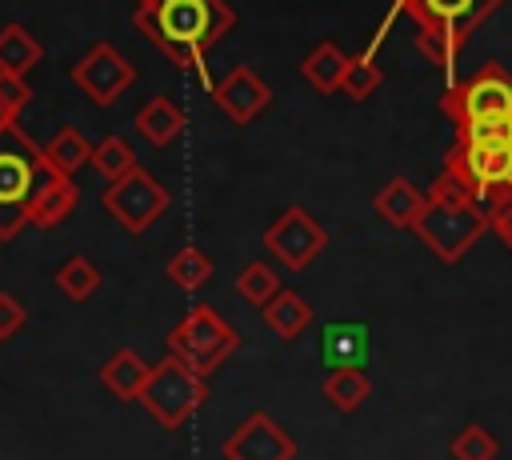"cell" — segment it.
<instances>
[{
    "instance_id": "cell-1",
    "label": "cell",
    "mask_w": 512,
    "mask_h": 460,
    "mask_svg": "<svg viewBox=\"0 0 512 460\" xmlns=\"http://www.w3.org/2000/svg\"><path fill=\"white\" fill-rule=\"evenodd\" d=\"M132 24L176 68H192L204 76V56L216 40L232 32L236 12L224 0H152L136 4Z\"/></svg>"
},
{
    "instance_id": "cell-2",
    "label": "cell",
    "mask_w": 512,
    "mask_h": 460,
    "mask_svg": "<svg viewBox=\"0 0 512 460\" xmlns=\"http://www.w3.org/2000/svg\"><path fill=\"white\" fill-rule=\"evenodd\" d=\"M416 240L440 260V264H456L464 260V252L488 232V208L480 200H472L464 188H456L444 172L440 180L428 188L424 208L412 224Z\"/></svg>"
},
{
    "instance_id": "cell-3",
    "label": "cell",
    "mask_w": 512,
    "mask_h": 460,
    "mask_svg": "<svg viewBox=\"0 0 512 460\" xmlns=\"http://www.w3.org/2000/svg\"><path fill=\"white\" fill-rule=\"evenodd\" d=\"M500 4H504V0H396L392 12L412 16V24H416V48H420L440 72H448V84H452L460 48L468 44V36H472Z\"/></svg>"
},
{
    "instance_id": "cell-4",
    "label": "cell",
    "mask_w": 512,
    "mask_h": 460,
    "mask_svg": "<svg viewBox=\"0 0 512 460\" xmlns=\"http://www.w3.org/2000/svg\"><path fill=\"white\" fill-rule=\"evenodd\" d=\"M44 148L20 128L4 124L0 128V240H16L20 228L28 224V200L48 176Z\"/></svg>"
},
{
    "instance_id": "cell-5",
    "label": "cell",
    "mask_w": 512,
    "mask_h": 460,
    "mask_svg": "<svg viewBox=\"0 0 512 460\" xmlns=\"http://www.w3.org/2000/svg\"><path fill=\"white\" fill-rule=\"evenodd\" d=\"M444 176L488 208L500 192L512 188V140H480L456 132V144L444 152Z\"/></svg>"
},
{
    "instance_id": "cell-6",
    "label": "cell",
    "mask_w": 512,
    "mask_h": 460,
    "mask_svg": "<svg viewBox=\"0 0 512 460\" xmlns=\"http://www.w3.org/2000/svg\"><path fill=\"white\" fill-rule=\"evenodd\" d=\"M204 400H208V380L196 368H188L180 356H172V352L160 364H152V372H148V380L140 388L144 412L160 428H168V432H176L180 424H188L200 412Z\"/></svg>"
},
{
    "instance_id": "cell-7",
    "label": "cell",
    "mask_w": 512,
    "mask_h": 460,
    "mask_svg": "<svg viewBox=\"0 0 512 460\" xmlns=\"http://www.w3.org/2000/svg\"><path fill=\"white\" fill-rule=\"evenodd\" d=\"M236 348H240V332L212 304H192L188 316L168 332V352L180 356L200 376H212Z\"/></svg>"
},
{
    "instance_id": "cell-8",
    "label": "cell",
    "mask_w": 512,
    "mask_h": 460,
    "mask_svg": "<svg viewBox=\"0 0 512 460\" xmlns=\"http://www.w3.org/2000/svg\"><path fill=\"white\" fill-rule=\"evenodd\" d=\"M440 112H444L452 124L512 116V72H504L500 64H484L476 76L444 84V92H440Z\"/></svg>"
},
{
    "instance_id": "cell-9",
    "label": "cell",
    "mask_w": 512,
    "mask_h": 460,
    "mask_svg": "<svg viewBox=\"0 0 512 460\" xmlns=\"http://www.w3.org/2000/svg\"><path fill=\"white\" fill-rule=\"evenodd\" d=\"M100 204L112 212V220H116L124 232L136 236V232H148V228L168 212L172 196H168V188H164L152 172H144V168L136 164V168L124 172L120 180H108Z\"/></svg>"
},
{
    "instance_id": "cell-10",
    "label": "cell",
    "mask_w": 512,
    "mask_h": 460,
    "mask_svg": "<svg viewBox=\"0 0 512 460\" xmlns=\"http://www.w3.org/2000/svg\"><path fill=\"white\" fill-rule=\"evenodd\" d=\"M264 248L288 268V272H304L324 248H328V228L300 204L284 208L268 228H264Z\"/></svg>"
},
{
    "instance_id": "cell-11",
    "label": "cell",
    "mask_w": 512,
    "mask_h": 460,
    "mask_svg": "<svg viewBox=\"0 0 512 460\" xmlns=\"http://www.w3.org/2000/svg\"><path fill=\"white\" fill-rule=\"evenodd\" d=\"M72 84L96 104V108H108V104H116L128 88H132V80H136V68L120 56V48L116 44H108V40H96L76 64H72Z\"/></svg>"
},
{
    "instance_id": "cell-12",
    "label": "cell",
    "mask_w": 512,
    "mask_h": 460,
    "mask_svg": "<svg viewBox=\"0 0 512 460\" xmlns=\"http://www.w3.org/2000/svg\"><path fill=\"white\" fill-rule=\"evenodd\" d=\"M224 460H296V440L268 416V412H248L232 436L220 444Z\"/></svg>"
},
{
    "instance_id": "cell-13",
    "label": "cell",
    "mask_w": 512,
    "mask_h": 460,
    "mask_svg": "<svg viewBox=\"0 0 512 460\" xmlns=\"http://www.w3.org/2000/svg\"><path fill=\"white\" fill-rule=\"evenodd\" d=\"M212 100L232 124H252L272 104V88L248 64H236L220 84H212Z\"/></svg>"
},
{
    "instance_id": "cell-14",
    "label": "cell",
    "mask_w": 512,
    "mask_h": 460,
    "mask_svg": "<svg viewBox=\"0 0 512 460\" xmlns=\"http://www.w3.org/2000/svg\"><path fill=\"white\" fill-rule=\"evenodd\" d=\"M372 340L364 320H328L320 328V360L324 368H368Z\"/></svg>"
},
{
    "instance_id": "cell-15",
    "label": "cell",
    "mask_w": 512,
    "mask_h": 460,
    "mask_svg": "<svg viewBox=\"0 0 512 460\" xmlns=\"http://www.w3.org/2000/svg\"><path fill=\"white\" fill-rule=\"evenodd\" d=\"M76 200H80V188L72 184V176L48 172L44 184H40V188L32 192V200H28V224L48 232V228H56V224H64V220L72 216Z\"/></svg>"
},
{
    "instance_id": "cell-16",
    "label": "cell",
    "mask_w": 512,
    "mask_h": 460,
    "mask_svg": "<svg viewBox=\"0 0 512 460\" xmlns=\"http://www.w3.org/2000/svg\"><path fill=\"white\" fill-rule=\"evenodd\" d=\"M424 196H428V192H420L408 176H392V180L376 192L372 208H376V216L388 220L392 228H412L416 216H420V208H424Z\"/></svg>"
},
{
    "instance_id": "cell-17",
    "label": "cell",
    "mask_w": 512,
    "mask_h": 460,
    "mask_svg": "<svg viewBox=\"0 0 512 460\" xmlns=\"http://www.w3.org/2000/svg\"><path fill=\"white\" fill-rule=\"evenodd\" d=\"M348 52L336 44V40H320L304 60H300V76L320 92V96H332V92H340V80H344V72H348Z\"/></svg>"
},
{
    "instance_id": "cell-18",
    "label": "cell",
    "mask_w": 512,
    "mask_h": 460,
    "mask_svg": "<svg viewBox=\"0 0 512 460\" xmlns=\"http://www.w3.org/2000/svg\"><path fill=\"white\" fill-rule=\"evenodd\" d=\"M148 372H152V364H144L132 348H116V352L100 364V380H104V388H108L116 400H140V388H144Z\"/></svg>"
},
{
    "instance_id": "cell-19",
    "label": "cell",
    "mask_w": 512,
    "mask_h": 460,
    "mask_svg": "<svg viewBox=\"0 0 512 460\" xmlns=\"http://www.w3.org/2000/svg\"><path fill=\"white\" fill-rule=\"evenodd\" d=\"M260 316H264V324L280 336V340H296L308 324H312V304L300 296V292H292V288H280L264 308H260Z\"/></svg>"
},
{
    "instance_id": "cell-20",
    "label": "cell",
    "mask_w": 512,
    "mask_h": 460,
    "mask_svg": "<svg viewBox=\"0 0 512 460\" xmlns=\"http://www.w3.org/2000/svg\"><path fill=\"white\" fill-rule=\"evenodd\" d=\"M136 132H140L152 148H168V144L184 132V112H180L168 96H152V100L136 112Z\"/></svg>"
},
{
    "instance_id": "cell-21",
    "label": "cell",
    "mask_w": 512,
    "mask_h": 460,
    "mask_svg": "<svg viewBox=\"0 0 512 460\" xmlns=\"http://www.w3.org/2000/svg\"><path fill=\"white\" fill-rule=\"evenodd\" d=\"M320 392L336 412H356L372 396V380L364 368H328Z\"/></svg>"
},
{
    "instance_id": "cell-22",
    "label": "cell",
    "mask_w": 512,
    "mask_h": 460,
    "mask_svg": "<svg viewBox=\"0 0 512 460\" xmlns=\"http://www.w3.org/2000/svg\"><path fill=\"white\" fill-rule=\"evenodd\" d=\"M40 56H44V48L24 24H4L0 28V72L28 76L40 64Z\"/></svg>"
},
{
    "instance_id": "cell-23",
    "label": "cell",
    "mask_w": 512,
    "mask_h": 460,
    "mask_svg": "<svg viewBox=\"0 0 512 460\" xmlns=\"http://www.w3.org/2000/svg\"><path fill=\"white\" fill-rule=\"evenodd\" d=\"M164 276H168L180 292H196V288H204V284L212 280V256H208L204 248H196V244H184V248H176V252L168 256Z\"/></svg>"
},
{
    "instance_id": "cell-24",
    "label": "cell",
    "mask_w": 512,
    "mask_h": 460,
    "mask_svg": "<svg viewBox=\"0 0 512 460\" xmlns=\"http://www.w3.org/2000/svg\"><path fill=\"white\" fill-rule=\"evenodd\" d=\"M88 156H92V144L80 136V128H60V132L44 144V160H48V168L60 172V176H76V172L88 164Z\"/></svg>"
},
{
    "instance_id": "cell-25",
    "label": "cell",
    "mask_w": 512,
    "mask_h": 460,
    "mask_svg": "<svg viewBox=\"0 0 512 460\" xmlns=\"http://www.w3.org/2000/svg\"><path fill=\"white\" fill-rule=\"evenodd\" d=\"M56 288L68 296V300H88L96 288H100V268L88 260V256H68L60 268H56Z\"/></svg>"
},
{
    "instance_id": "cell-26",
    "label": "cell",
    "mask_w": 512,
    "mask_h": 460,
    "mask_svg": "<svg viewBox=\"0 0 512 460\" xmlns=\"http://www.w3.org/2000/svg\"><path fill=\"white\" fill-rule=\"evenodd\" d=\"M88 164H92L104 180H120L124 172L136 168V152H132V144H128L124 136H104L100 144H92Z\"/></svg>"
},
{
    "instance_id": "cell-27",
    "label": "cell",
    "mask_w": 512,
    "mask_h": 460,
    "mask_svg": "<svg viewBox=\"0 0 512 460\" xmlns=\"http://www.w3.org/2000/svg\"><path fill=\"white\" fill-rule=\"evenodd\" d=\"M280 288H284V284H280V276H276L264 260L244 264V268H240V276H236V292H240V300H244V304H252V308H264Z\"/></svg>"
},
{
    "instance_id": "cell-28",
    "label": "cell",
    "mask_w": 512,
    "mask_h": 460,
    "mask_svg": "<svg viewBox=\"0 0 512 460\" xmlns=\"http://www.w3.org/2000/svg\"><path fill=\"white\" fill-rule=\"evenodd\" d=\"M448 452H452V460H496L500 456V440L484 424H464L448 440Z\"/></svg>"
},
{
    "instance_id": "cell-29",
    "label": "cell",
    "mask_w": 512,
    "mask_h": 460,
    "mask_svg": "<svg viewBox=\"0 0 512 460\" xmlns=\"http://www.w3.org/2000/svg\"><path fill=\"white\" fill-rule=\"evenodd\" d=\"M384 84V72L376 68V60H372V52H360V56H352L348 60V72H344V80H340V92L348 96V100H368L376 88Z\"/></svg>"
},
{
    "instance_id": "cell-30",
    "label": "cell",
    "mask_w": 512,
    "mask_h": 460,
    "mask_svg": "<svg viewBox=\"0 0 512 460\" xmlns=\"http://www.w3.org/2000/svg\"><path fill=\"white\" fill-rule=\"evenodd\" d=\"M32 104V84L24 76H12V72H0V128L4 124H16V116Z\"/></svg>"
},
{
    "instance_id": "cell-31",
    "label": "cell",
    "mask_w": 512,
    "mask_h": 460,
    "mask_svg": "<svg viewBox=\"0 0 512 460\" xmlns=\"http://www.w3.org/2000/svg\"><path fill=\"white\" fill-rule=\"evenodd\" d=\"M488 228L500 236V244L512 252V188L500 192L492 204H488Z\"/></svg>"
},
{
    "instance_id": "cell-32",
    "label": "cell",
    "mask_w": 512,
    "mask_h": 460,
    "mask_svg": "<svg viewBox=\"0 0 512 460\" xmlns=\"http://www.w3.org/2000/svg\"><path fill=\"white\" fill-rule=\"evenodd\" d=\"M24 320H28L24 304H20V300H16L12 292H0V340L16 336V332L24 328Z\"/></svg>"
},
{
    "instance_id": "cell-33",
    "label": "cell",
    "mask_w": 512,
    "mask_h": 460,
    "mask_svg": "<svg viewBox=\"0 0 512 460\" xmlns=\"http://www.w3.org/2000/svg\"><path fill=\"white\" fill-rule=\"evenodd\" d=\"M136 4H152V0H136Z\"/></svg>"
}]
</instances>
